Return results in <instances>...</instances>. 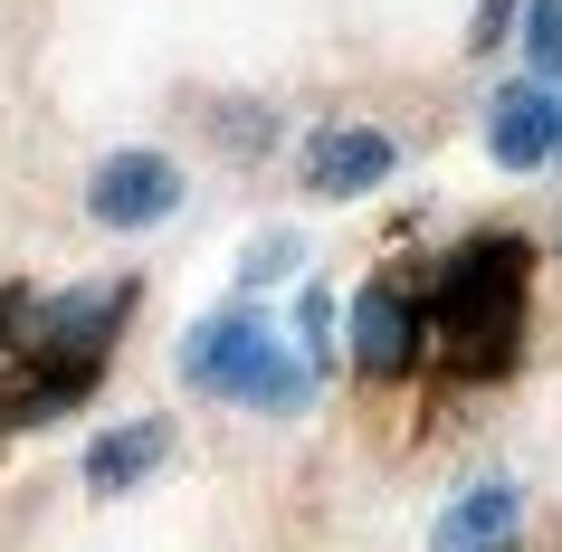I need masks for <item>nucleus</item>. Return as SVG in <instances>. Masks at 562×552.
Returning a JSON list of instances; mask_svg holds the SVG:
<instances>
[{
    "label": "nucleus",
    "mask_w": 562,
    "mask_h": 552,
    "mask_svg": "<svg viewBox=\"0 0 562 552\" xmlns=\"http://www.w3.org/2000/svg\"><path fill=\"white\" fill-rule=\"evenodd\" d=\"M525 277H533L525 238H505V229L468 238V248L448 258L439 295L419 305V343H439V362L468 372V381L505 372V362H515V324H525Z\"/></svg>",
    "instance_id": "obj_1"
},
{
    "label": "nucleus",
    "mask_w": 562,
    "mask_h": 552,
    "mask_svg": "<svg viewBox=\"0 0 562 552\" xmlns=\"http://www.w3.org/2000/svg\"><path fill=\"white\" fill-rule=\"evenodd\" d=\"M124 305H134V286H77V295H58V305H38L30 343H38V362H48V381H58L67 401L95 381V362H105V343H115Z\"/></svg>",
    "instance_id": "obj_2"
},
{
    "label": "nucleus",
    "mask_w": 562,
    "mask_h": 552,
    "mask_svg": "<svg viewBox=\"0 0 562 552\" xmlns=\"http://www.w3.org/2000/svg\"><path fill=\"white\" fill-rule=\"evenodd\" d=\"M87 210L105 229H153L181 210V162L172 153H105L87 172Z\"/></svg>",
    "instance_id": "obj_3"
},
{
    "label": "nucleus",
    "mask_w": 562,
    "mask_h": 552,
    "mask_svg": "<svg viewBox=\"0 0 562 552\" xmlns=\"http://www.w3.org/2000/svg\"><path fill=\"white\" fill-rule=\"evenodd\" d=\"M344 343H353V372L362 381H401L419 362V305L401 286H362L353 315H344Z\"/></svg>",
    "instance_id": "obj_4"
},
{
    "label": "nucleus",
    "mask_w": 562,
    "mask_h": 552,
    "mask_svg": "<svg viewBox=\"0 0 562 552\" xmlns=\"http://www.w3.org/2000/svg\"><path fill=\"white\" fill-rule=\"evenodd\" d=\"M391 134L382 124H334V134H315L305 144V191L315 201H362V191H382L391 181Z\"/></svg>",
    "instance_id": "obj_5"
},
{
    "label": "nucleus",
    "mask_w": 562,
    "mask_h": 552,
    "mask_svg": "<svg viewBox=\"0 0 562 552\" xmlns=\"http://www.w3.org/2000/svg\"><path fill=\"white\" fill-rule=\"evenodd\" d=\"M267 343H277V334H267L258 305H220V315H210L201 334L181 343V381H201V391H238V381L258 372V352H267Z\"/></svg>",
    "instance_id": "obj_6"
},
{
    "label": "nucleus",
    "mask_w": 562,
    "mask_h": 552,
    "mask_svg": "<svg viewBox=\"0 0 562 552\" xmlns=\"http://www.w3.org/2000/svg\"><path fill=\"white\" fill-rule=\"evenodd\" d=\"M515 523H525V486L515 476H486V486H468L439 515L429 552H515Z\"/></svg>",
    "instance_id": "obj_7"
},
{
    "label": "nucleus",
    "mask_w": 562,
    "mask_h": 552,
    "mask_svg": "<svg viewBox=\"0 0 562 552\" xmlns=\"http://www.w3.org/2000/svg\"><path fill=\"white\" fill-rule=\"evenodd\" d=\"M486 153L505 172H543L553 162V95L543 87H505L496 115H486Z\"/></svg>",
    "instance_id": "obj_8"
},
{
    "label": "nucleus",
    "mask_w": 562,
    "mask_h": 552,
    "mask_svg": "<svg viewBox=\"0 0 562 552\" xmlns=\"http://www.w3.org/2000/svg\"><path fill=\"white\" fill-rule=\"evenodd\" d=\"M162 448H172V429H162V419H134V429H105V438L87 448V486H95V495H124L134 476H153V466H162Z\"/></svg>",
    "instance_id": "obj_9"
},
{
    "label": "nucleus",
    "mask_w": 562,
    "mask_h": 552,
    "mask_svg": "<svg viewBox=\"0 0 562 552\" xmlns=\"http://www.w3.org/2000/svg\"><path fill=\"white\" fill-rule=\"evenodd\" d=\"M238 401H248V409H277V419H286V409L315 401V362H305V352H286V343H267V352H258V372L238 381Z\"/></svg>",
    "instance_id": "obj_10"
},
{
    "label": "nucleus",
    "mask_w": 562,
    "mask_h": 552,
    "mask_svg": "<svg viewBox=\"0 0 562 552\" xmlns=\"http://www.w3.org/2000/svg\"><path fill=\"white\" fill-rule=\"evenodd\" d=\"M525 58L562 77V0H525Z\"/></svg>",
    "instance_id": "obj_11"
},
{
    "label": "nucleus",
    "mask_w": 562,
    "mask_h": 552,
    "mask_svg": "<svg viewBox=\"0 0 562 552\" xmlns=\"http://www.w3.org/2000/svg\"><path fill=\"white\" fill-rule=\"evenodd\" d=\"M286 267H296V238H286V229H267L258 248H248V286H267V277H286Z\"/></svg>",
    "instance_id": "obj_12"
},
{
    "label": "nucleus",
    "mask_w": 562,
    "mask_h": 552,
    "mask_svg": "<svg viewBox=\"0 0 562 552\" xmlns=\"http://www.w3.org/2000/svg\"><path fill=\"white\" fill-rule=\"evenodd\" d=\"M334 352V295H305V362Z\"/></svg>",
    "instance_id": "obj_13"
},
{
    "label": "nucleus",
    "mask_w": 562,
    "mask_h": 552,
    "mask_svg": "<svg viewBox=\"0 0 562 552\" xmlns=\"http://www.w3.org/2000/svg\"><path fill=\"white\" fill-rule=\"evenodd\" d=\"M505 20H515V0H486V10H476V30H468V38H476V48H496V38H505Z\"/></svg>",
    "instance_id": "obj_14"
},
{
    "label": "nucleus",
    "mask_w": 562,
    "mask_h": 552,
    "mask_svg": "<svg viewBox=\"0 0 562 552\" xmlns=\"http://www.w3.org/2000/svg\"><path fill=\"white\" fill-rule=\"evenodd\" d=\"M553 162H562V95H553Z\"/></svg>",
    "instance_id": "obj_15"
}]
</instances>
